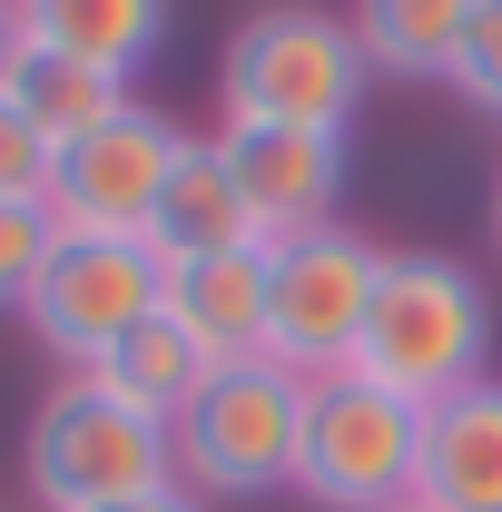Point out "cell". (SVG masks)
<instances>
[{
	"label": "cell",
	"instance_id": "1",
	"mask_svg": "<svg viewBox=\"0 0 502 512\" xmlns=\"http://www.w3.org/2000/svg\"><path fill=\"white\" fill-rule=\"evenodd\" d=\"M483 355H493L483 276H473L463 256H434V247L384 256L365 335H355V375L394 384L404 404H443V394L483 384Z\"/></svg>",
	"mask_w": 502,
	"mask_h": 512
},
{
	"label": "cell",
	"instance_id": "2",
	"mask_svg": "<svg viewBox=\"0 0 502 512\" xmlns=\"http://www.w3.org/2000/svg\"><path fill=\"white\" fill-rule=\"evenodd\" d=\"M365 40L345 10H315V0H266L237 20L227 60H217V99L227 119L256 128H345L365 99Z\"/></svg>",
	"mask_w": 502,
	"mask_h": 512
},
{
	"label": "cell",
	"instance_id": "3",
	"mask_svg": "<svg viewBox=\"0 0 502 512\" xmlns=\"http://www.w3.org/2000/svg\"><path fill=\"white\" fill-rule=\"evenodd\" d=\"M20 463H30L40 512H109V503H138V493L178 483V434L158 414H138L128 394H109L99 375H69L40 394Z\"/></svg>",
	"mask_w": 502,
	"mask_h": 512
},
{
	"label": "cell",
	"instance_id": "4",
	"mask_svg": "<svg viewBox=\"0 0 502 512\" xmlns=\"http://www.w3.org/2000/svg\"><path fill=\"white\" fill-rule=\"evenodd\" d=\"M414 444H424V404H404L355 365L315 375L296 424V493L325 512H394L414 503Z\"/></svg>",
	"mask_w": 502,
	"mask_h": 512
},
{
	"label": "cell",
	"instance_id": "5",
	"mask_svg": "<svg viewBox=\"0 0 502 512\" xmlns=\"http://www.w3.org/2000/svg\"><path fill=\"white\" fill-rule=\"evenodd\" d=\"M296 424H306V375H286L276 355H247L197 384L168 434H178V473L197 493L256 503V493L296 483Z\"/></svg>",
	"mask_w": 502,
	"mask_h": 512
},
{
	"label": "cell",
	"instance_id": "6",
	"mask_svg": "<svg viewBox=\"0 0 502 512\" xmlns=\"http://www.w3.org/2000/svg\"><path fill=\"white\" fill-rule=\"evenodd\" d=\"M384 247H365L355 227H306L286 247H266V355L286 375H345L355 365V335L375 306Z\"/></svg>",
	"mask_w": 502,
	"mask_h": 512
},
{
	"label": "cell",
	"instance_id": "7",
	"mask_svg": "<svg viewBox=\"0 0 502 512\" xmlns=\"http://www.w3.org/2000/svg\"><path fill=\"white\" fill-rule=\"evenodd\" d=\"M158 296H168V266H158L148 237H60L20 316H30V335H40L60 365L89 375L138 316H158Z\"/></svg>",
	"mask_w": 502,
	"mask_h": 512
},
{
	"label": "cell",
	"instance_id": "8",
	"mask_svg": "<svg viewBox=\"0 0 502 512\" xmlns=\"http://www.w3.org/2000/svg\"><path fill=\"white\" fill-rule=\"evenodd\" d=\"M178 158H188V128L158 119V109H138V99H128L119 119H99L89 138H69L60 178H50L60 237H148V217H158V197L178 178Z\"/></svg>",
	"mask_w": 502,
	"mask_h": 512
},
{
	"label": "cell",
	"instance_id": "9",
	"mask_svg": "<svg viewBox=\"0 0 502 512\" xmlns=\"http://www.w3.org/2000/svg\"><path fill=\"white\" fill-rule=\"evenodd\" d=\"M217 158L247 197V227L256 247H286L335 217L345 197V128H256V119H227L217 128Z\"/></svg>",
	"mask_w": 502,
	"mask_h": 512
},
{
	"label": "cell",
	"instance_id": "10",
	"mask_svg": "<svg viewBox=\"0 0 502 512\" xmlns=\"http://www.w3.org/2000/svg\"><path fill=\"white\" fill-rule=\"evenodd\" d=\"M414 503L424 512H502V384H463V394L424 404Z\"/></svg>",
	"mask_w": 502,
	"mask_h": 512
},
{
	"label": "cell",
	"instance_id": "11",
	"mask_svg": "<svg viewBox=\"0 0 502 512\" xmlns=\"http://www.w3.org/2000/svg\"><path fill=\"white\" fill-rule=\"evenodd\" d=\"M168 316L207 345V365L266 355V247H217V256H168Z\"/></svg>",
	"mask_w": 502,
	"mask_h": 512
},
{
	"label": "cell",
	"instance_id": "12",
	"mask_svg": "<svg viewBox=\"0 0 502 512\" xmlns=\"http://www.w3.org/2000/svg\"><path fill=\"white\" fill-rule=\"evenodd\" d=\"M20 40L128 79V69L158 60V40H168V0H20Z\"/></svg>",
	"mask_w": 502,
	"mask_h": 512
},
{
	"label": "cell",
	"instance_id": "13",
	"mask_svg": "<svg viewBox=\"0 0 502 512\" xmlns=\"http://www.w3.org/2000/svg\"><path fill=\"white\" fill-rule=\"evenodd\" d=\"M148 247H158V266H168V256H217V247H256V227H247V197H237V178H227L217 138H188L178 178H168V197H158V217H148Z\"/></svg>",
	"mask_w": 502,
	"mask_h": 512
},
{
	"label": "cell",
	"instance_id": "14",
	"mask_svg": "<svg viewBox=\"0 0 502 512\" xmlns=\"http://www.w3.org/2000/svg\"><path fill=\"white\" fill-rule=\"evenodd\" d=\"M89 375L109 384V394H128L138 414L178 424V414H188V394H197L207 375H217V365H207V345H197L188 325H178L168 306H158V316H138V325H128L119 345H109V355L89 365Z\"/></svg>",
	"mask_w": 502,
	"mask_h": 512
},
{
	"label": "cell",
	"instance_id": "15",
	"mask_svg": "<svg viewBox=\"0 0 502 512\" xmlns=\"http://www.w3.org/2000/svg\"><path fill=\"white\" fill-rule=\"evenodd\" d=\"M483 0H355V40H365V69H394V79H443L463 30H473Z\"/></svg>",
	"mask_w": 502,
	"mask_h": 512
},
{
	"label": "cell",
	"instance_id": "16",
	"mask_svg": "<svg viewBox=\"0 0 502 512\" xmlns=\"http://www.w3.org/2000/svg\"><path fill=\"white\" fill-rule=\"evenodd\" d=\"M10 109L40 128L50 148H69V138H89L99 119L128 109V79H109V69H89V60H60V50H20V69H10Z\"/></svg>",
	"mask_w": 502,
	"mask_h": 512
},
{
	"label": "cell",
	"instance_id": "17",
	"mask_svg": "<svg viewBox=\"0 0 502 512\" xmlns=\"http://www.w3.org/2000/svg\"><path fill=\"white\" fill-rule=\"evenodd\" d=\"M50 178H60V148L10 109L0 89V207H50Z\"/></svg>",
	"mask_w": 502,
	"mask_h": 512
},
{
	"label": "cell",
	"instance_id": "18",
	"mask_svg": "<svg viewBox=\"0 0 502 512\" xmlns=\"http://www.w3.org/2000/svg\"><path fill=\"white\" fill-rule=\"evenodd\" d=\"M50 247H60V217L50 207H0V306H30Z\"/></svg>",
	"mask_w": 502,
	"mask_h": 512
},
{
	"label": "cell",
	"instance_id": "19",
	"mask_svg": "<svg viewBox=\"0 0 502 512\" xmlns=\"http://www.w3.org/2000/svg\"><path fill=\"white\" fill-rule=\"evenodd\" d=\"M483 119H502V0H483L473 10V30H463V50H453V69H443Z\"/></svg>",
	"mask_w": 502,
	"mask_h": 512
},
{
	"label": "cell",
	"instance_id": "20",
	"mask_svg": "<svg viewBox=\"0 0 502 512\" xmlns=\"http://www.w3.org/2000/svg\"><path fill=\"white\" fill-rule=\"evenodd\" d=\"M20 50H30V40H20V0H0V89H10V69H20Z\"/></svg>",
	"mask_w": 502,
	"mask_h": 512
},
{
	"label": "cell",
	"instance_id": "21",
	"mask_svg": "<svg viewBox=\"0 0 502 512\" xmlns=\"http://www.w3.org/2000/svg\"><path fill=\"white\" fill-rule=\"evenodd\" d=\"M109 512H197V493H178V483H168V493H138V503H109Z\"/></svg>",
	"mask_w": 502,
	"mask_h": 512
},
{
	"label": "cell",
	"instance_id": "22",
	"mask_svg": "<svg viewBox=\"0 0 502 512\" xmlns=\"http://www.w3.org/2000/svg\"><path fill=\"white\" fill-rule=\"evenodd\" d=\"M493 237H502V168H493Z\"/></svg>",
	"mask_w": 502,
	"mask_h": 512
},
{
	"label": "cell",
	"instance_id": "23",
	"mask_svg": "<svg viewBox=\"0 0 502 512\" xmlns=\"http://www.w3.org/2000/svg\"><path fill=\"white\" fill-rule=\"evenodd\" d=\"M394 512H424V503H394Z\"/></svg>",
	"mask_w": 502,
	"mask_h": 512
}]
</instances>
